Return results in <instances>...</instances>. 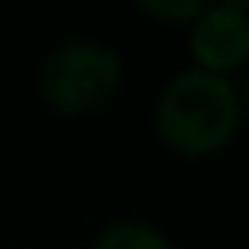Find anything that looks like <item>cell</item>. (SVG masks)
<instances>
[{"mask_svg":"<svg viewBox=\"0 0 249 249\" xmlns=\"http://www.w3.org/2000/svg\"><path fill=\"white\" fill-rule=\"evenodd\" d=\"M234 95H238V110H242V114L249 117V70L242 73V85L234 88Z\"/></svg>","mask_w":249,"mask_h":249,"instance_id":"cell-6","label":"cell"},{"mask_svg":"<svg viewBox=\"0 0 249 249\" xmlns=\"http://www.w3.org/2000/svg\"><path fill=\"white\" fill-rule=\"evenodd\" d=\"M191 52L198 70L220 77L249 62V4H205V11L191 22Z\"/></svg>","mask_w":249,"mask_h":249,"instance_id":"cell-3","label":"cell"},{"mask_svg":"<svg viewBox=\"0 0 249 249\" xmlns=\"http://www.w3.org/2000/svg\"><path fill=\"white\" fill-rule=\"evenodd\" d=\"M158 132L172 150L202 158L220 150L238 128V95L234 85L209 70H183L165 85L158 99Z\"/></svg>","mask_w":249,"mask_h":249,"instance_id":"cell-1","label":"cell"},{"mask_svg":"<svg viewBox=\"0 0 249 249\" xmlns=\"http://www.w3.org/2000/svg\"><path fill=\"white\" fill-rule=\"evenodd\" d=\"M92 249H172V246L158 227L140 224V220H121V224H110L95 238Z\"/></svg>","mask_w":249,"mask_h":249,"instance_id":"cell-4","label":"cell"},{"mask_svg":"<svg viewBox=\"0 0 249 249\" xmlns=\"http://www.w3.org/2000/svg\"><path fill=\"white\" fill-rule=\"evenodd\" d=\"M143 11L154 18H169V22H195L205 11L198 0H143Z\"/></svg>","mask_w":249,"mask_h":249,"instance_id":"cell-5","label":"cell"},{"mask_svg":"<svg viewBox=\"0 0 249 249\" xmlns=\"http://www.w3.org/2000/svg\"><path fill=\"white\" fill-rule=\"evenodd\" d=\"M121 85V59L95 40H73L55 48L40 66L37 88L59 114H88L103 107Z\"/></svg>","mask_w":249,"mask_h":249,"instance_id":"cell-2","label":"cell"}]
</instances>
